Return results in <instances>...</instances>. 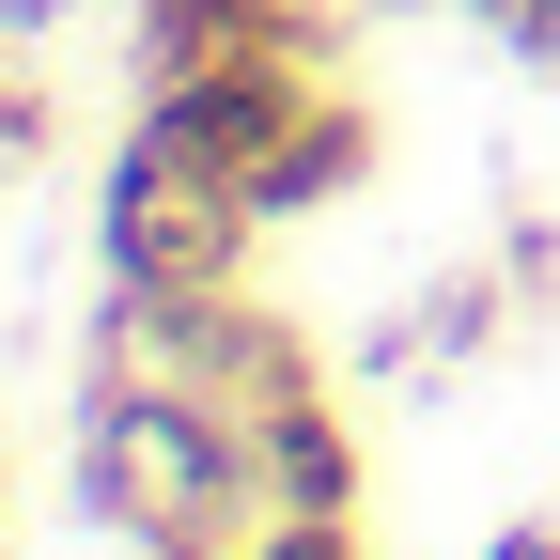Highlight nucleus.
<instances>
[{"mask_svg":"<svg viewBox=\"0 0 560 560\" xmlns=\"http://www.w3.org/2000/svg\"><path fill=\"white\" fill-rule=\"evenodd\" d=\"M482 560H560V514H514L499 545H482Z\"/></svg>","mask_w":560,"mask_h":560,"instance_id":"9d476101","label":"nucleus"},{"mask_svg":"<svg viewBox=\"0 0 560 560\" xmlns=\"http://www.w3.org/2000/svg\"><path fill=\"white\" fill-rule=\"evenodd\" d=\"M499 327H529V296L499 265H452V280H420V312L374 327V374H467V359H499Z\"/></svg>","mask_w":560,"mask_h":560,"instance_id":"423d86ee","label":"nucleus"},{"mask_svg":"<svg viewBox=\"0 0 560 560\" xmlns=\"http://www.w3.org/2000/svg\"><path fill=\"white\" fill-rule=\"evenodd\" d=\"M0 514H16V452H0Z\"/></svg>","mask_w":560,"mask_h":560,"instance_id":"f8f14e48","label":"nucleus"},{"mask_svg":"<svg viewBox=\"0 0 560 560\" xmlns=\"http://www.w3.org/2000/svg\"><path fill=\"white\" fill-rule=\"evenodd\" d=\"M187 62H342V0H140V79Z\"/></svg>","mask_w":560,"mask_h":560,"instance_id":"20e7f679","label":"nucleus"},{"mask_svg":"<svg viewBox=\"0 0 560 560\" xmlns=\"http://www.w3.org/2000/svg\"><path fill=\"white\" fill-rule=\"evenodd\" d=\"M452 16H482L514 62H560V0H452Z\"/></svg>","mask_w":560,"mask_h":560,"instance_id":"1a4fd4ad","label":"nucleus"},{"mask_svg":"<svg viewBox=\"0 0 560 560\" xmlns=\"http://www.w3.org/2000/svg\"><path fill=\"white\" fill-rule=\"evenodd\" d=\"M249 249H265L249 172H219L172 109H125L109 172H94V265H109V296H249Z\"/></svg>","mask_w":560,"mask_h":560,"instance_id":"f03ea898","label":"nucleus"},{"mask_svg":"<svg viewBox=\"0 0 560 560\" xmlns=\"http://www.w3.org/2000/svg\"><path fill=\"white\" fill-rule=\"evenodd\" d=\"M342 79V62H187V79H140V109H172L219 172H265L280 140L312 125V94Z\"/></svg>","mask_w":560,"mask_h":560,"instance_id":"7ed1b4c3","label":"nucleus"},{"mask_svg":"<svg viewBox=\"0 0 560 560\" xmlns=\"http://www.w3.org/2000/svg\"><path fill=\"white\" fill-rule=\"evenodd\" d=\"M374 156H389V125H374V94H359V79H327V94H312V125H296V140H280V156L249 172V202H265V234H280V219H327V202L359 187Z\"/></svg>","mask_w":560,"mask_h":560,"instance_id":"39448f33","label":"nucleus"},{"mask_svg":"<svg viewBox=\"0 0 560 560\" xmlns=\"http://www.w3.org/2000/svg\"><path fill=\"white\" fill-rule=\"evenodd\" d=\"M342 16H359V0H342Z\"/></svg>","mask_w":560,"mask_h":560,"instance_id":"ddd939ff","label":"nucleus"},{"mask_svg":"<svg viewBox=\"0 0 560 560\" xmlns=\"http://www.w3.org/2000/svg\"><path fill=\"white\" fill-rule=\"evenodd\" d=\"M499 280H514L529 312H560V234L529 219V202H499Z\"/></svg>","mask_w":560,"mask_h":560,"instance_id":"0eeeda50","label":"nucleus"},{"mask_svg":"<svg viewBox=\"0 0 560 560\" xmlns=\"http://www.w3.org/2000/svg\"><path fill=\"white\" fill-rule=\"evenodd\" d=\"M79 514L125 529V545H249L280 499H265V452L219 389L187 374H79Z\"/></svg>","mask_w":560,"mask_h":560,"instance_id":"f257e3e1","label":"nucleus"},{"mask_svg":"<svg viewBox=\"0 0 560 560\" xmlns=\"http://www.w3.org/2000/svg\"><path fill=\"white\" fill-rule=\"evenodd\" d=\"M140 560H249V545H202V529H187V545H140Z\"/></svg>","mask_w":560,"mask_h":560,"instance_id":"9b49d317","label":"nucleus"},{"mask_svg":"<svg viewBox=\"0 0 560 560\" xmlns=\"http://www.w3.org/2000/svg\"><path fill=\"white\" fill-rule=\"evenodd\" d=\"M249 560H374V545H359V514H265Z\"/></svg>","mask_w":560,"mask_h":560,"instance_id":"6e6552de","label":"nucleus"}]
</instances>
